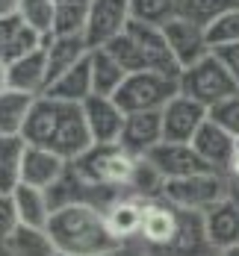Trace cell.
<instances>
[{"label":"cell","instance_id":"1","mask_svg":"<svg viewBox=\"0 0 239 256\" xmlns=\"http://www.w3.org/2000/svg\"><path fill=\"white\" fill-rule=\"evenodd\" d=\"M21 136L36 148L56 150L68 162H77L95 144L89 124H86L83 103H65L56 100V98H48V94L36 98Z\"/></svg>","mask_w":239,"mask_h":256},{"label":"cell","instance_id":"2","mask_svg":"<svg viewBox=\"0 0 239 256\" xmlns=\"http://www.w3.org/2000/svg\"><path fill=\"white\" fill-rule=\"evenodd\" d=\"M48 232L56 250L68 256H104L124 248L109 230L106 212L89 200L56 206L48 221Z\"/></svg>","mask_w":239,"mask_h":256},{"label":"cell","instance_id":"3","mask_svg":"<svg viewBox=\"0 0 239 256\" xmlns=\"http://www.w3.org/2000/svg\"><path fill=\"white\" fill-rule=\"evenodd\" d=\"M136 159L139 156L121 148L118 142L115 144H92L74 162V168L83 174L86 182H92L98 188H109V192H121V188H130Z\"/></svg>","mask_w":239,"mask_h":256},{"label":"cell","instance_id":"4","mask_svg":"<svg viewBox=\"0 0 239 256\" xmlns=\"http://www.w3.org/2000/svg\"><path fill=\"white\" fill-rule=\"evenodd\" d=\"M174 94H180V80L157 74V71H133L121 82V88L112 94L115 103L130 112H154L162 109Z\"/></svg>","mask_w":239,"mask_h":256},{"label":"cell","instance_id":"5","mask_svg":"<svg viewBox=\"0 0 239 256\" xmlns=\"http://www.w3.org/2000/svg\"><path fill=\"white\" fill-rule=\"evenodd\" d=\"M180 92L189 94V98H195L198 103H204L207 109H212L215 103L239 94V86H236V80L230 77V71L215 59V53H210L201 62L183 68V74H180Z\"/></svg>","mask_w":239,"mask_h":256},{"label":"cell","instance_id":"6","mask_svg":"<svg viewBox=\"0 0 239 256\" xmlns=\"http://www.w3.org/2000/svg\"><path fill=\"white\" fill-rule=\"evenodd\" d=\"M227 194H230L227 182L218 171H201L189 177L165 180V188H162V200H168L177 209H189V212H204Z\"/></svg>","mask_w":239,"mask_h":256},{"label":"cell","instance_id":"7","mask_svg":"<svg viewBox=\"0 0 239 256\" xmlns=\"http://www.w3.org/2000/svg\"><path fill=\"white\" fill-rule=\"evenodd\" d=\"M127 32H130V38L136 42V50H139V59H142V71H157V74L180 80L183 68H180L177 56L168 48L162 26L130 21L127 24Z\"/></svg>","mask_w":239,"mask_h":256},{"label":"cell","instance_id":"8","mask_svg":"<svg viewBox=\"0 0 239 256\" xmlns=\"http://www.w3.org/2000/svg\"><path fill=\"white\" fill-rule=\"evenodd\" d=\"M210 118V109L189 94H174L162 106V142H192L201 124Z\"/></svg>","mask_w":239,"mask_h":256},{"label":"cell","instance_id":"9","mask_svg":"<svg viewBox=\"0 0 239 256\" xmlns=\"http://www.w3.org/2000/svg\"><path fill=\"white\" fill-rule=\"evenodd\" d=\"M133 21L130 0H92L89 3V24L86 42L89 48H104L115 36H121Z\"/></svg>","mask_w":239,"mask_h":256},{"label":"cell","instance_id":"10","mask_svg":"<svg viewBox=\"0 0 239 256\" xmlns=\"http://www.w3.org/2000/svg\"><path fill=\"white\" fill-rule=\"evenodd\" d=\"M162 32H165V42H168L171 53L177 56L180 68H189V65L201 62L204 56L212 53V44L207 38V26L186 21L180 15H174L168 24H162Z\"/></svg>","mask_w":239,"mask_h":256},{"label":"cell","instance_id":"11","mask_svg":"<svg viewBox=\"0 0 239 256\" xmlns=\"http://www.w3.org/2000/svg\"><path fill=\"white\" fill-rule=\"evenodd\" d=\"M83 112H86V124H89V132H92L95 144H115L121 138L127 112L115 103V98L92 94L83 103Z\"/></svg>","mask_w":239,"mask_h":256},{"label":"cell","instance_id":"12","mask_svg":"<svg viewBox=\"0 0 239 256\" xmlns=\"http://www.w3.org/2000/svg\"><path fill=\"white\" fill-rule=\"evenodd\" d=\"M148 159L162 171L165 180L189 177V174H201V171H212L210 165L201 159V154L192 148V142H159L154 150H148Z\"/></svg>","mask_w":239,"mask_h":256},{"label":"cell","instance_id":"13","mask_svg":"<svg viewBox=\"0 0 239 256\" xmlns=\"http://www.w3.org/2000/svg\"><path fill=\"white\" fill-rule=\"evenodd\" d=\"M204 215V232L212 250H224L230 244H239V198L227 194L218 204L201 212Z\"/></svg>","mask_w":239,"mask_h":256},{"label":"cell","instance_id":"14","mask_svg":"<svg viewBox=\"0 0 239 256\" xmlns=\"http://www.w3.org/2000/svg\"><path fill=\"white\" fill-rule=\"evenodd\" d=\"M192 148L201 154V159L210 165L212 171H227L230 168V162H233V154H236V138L227 132V130L221 127V124H215L212 118H207L201 130L195 132V138H192Z\"/></svg>","mask_w":239,"mask_h":256},{"label":"cell","instance_id":"15","mask_svg":"<svg viewBox=\"0 0 239 256\" xmlns=\"http://www.w3.org/2000/svg\"><path fill=\"white\" fill-rule=\"evenodd\" d=\"M180 227V209L168 200H145V218H142V238L148 248H168Z\"/></svg>","mask_w":239,"mask_h":256},{"label":"cell","instance_id":"16","mask_svg":"<svg viewBox=\"0 0 239 256\" xmlns=\"http://www.w3.org/2000/svg\"><path fill=\"white\" fill-rule=\"evenodd\" d=\"M159 142H162V109L154 112H130L124 130H121V138L118 144L127 148L130 154L145 156L148 150H154Z\"/></svg>","mask_w":239,"mask_h":256},{"label":"cell","instance_id":"17","mask_svg":"<svg viewBox=\"0 0 239 256\" xmlns=\"http://www.w3.org/2000/svg\"><path fill=\"white\" fill-rule=\"evenodd\" d=\"M68 159L56 154V150H48V148H36L30 144L27 148V156H24V171H21V182L27 186H36V188H53L62 174L68 171Z\"/></svg>","mask_w":239,"mask_h":256},{"label":"cell","instance_id":"18","mask_svg":"<svg viewBox=\"0 0 239 256\" xmlns=\"http://www.w3.org/2000/svg\"><path fill=\"white\" fill-rule=\"evenodd\" d=\"M9 88H18V92L36 94V98L45 94V88H48V53H45V44L9 62Z\"/></svg>","mask_w":239,"mask_h":256},{"label":"cell","instance_id":"19","mask_svg":"<svg viewBox=\"0 0 239 256\" xmlns=\"http://www.w3.org/2000/svg\"><path fill=\"white\" fill-rule=\"evenodd\" d=\"M45 53H48V86H51L56 77H62L77 62H83L92 53V48L86 36H51L45 42Z\"/></svg>","mask_w":239,"mask_h":256},{"label":"cell","instance_id":"20","mask_svg":"<svg viewBox=\"0 0 239 256\" xmlns=\"http://www.w3.org/2000/svg\"><path fill=\"white\" fill-rule=\"evenodd\" d=\"M48 98H56V100L65 103H86L92 94H95V80H92V53L77 62L71 71H65L62 77H56L45 88Z\"/></svg>","mask_w":239,"mask_h":256},{"label":"cell","instance_id":"21","mask_svg":"<svg viewBox=\"0 0 239 256\" xmlns=\"http://www.w3.org/2000/svg\"><path fill=\"white\" fill-rule=\"evenodd\" d=\"M45 42H48V38L39 36L33 26H27L24 21L18 18V12L0 18V62H12V59H18V56H24V53L42 48Z\"/></svg>","mask_w":239,"mask_h":256},{"label":"cell","instance_id":"22","mask_svg":"<svg viewBox=\"0 0 239 256\" xmlns=\"http://www.w3.org/2000/svg\"><path fill=\"white\" fill-rule=\"evenodd\" d=\"M106 212V224H109V230L112 236L124 244L127 238L133 236H139L142 232V218H145V200L142 198H118V200H112V204L104 209Z\"/></svg>","mask_w":239,"mask_h":256},{"label":"cell","instance_id":"23","mask_svg":"<svg viewBox=\"0 0 239 256\" xmlns=\"http://www.w3.org/2000/svg\"><path fill=\"white\" fill-rule=\"evenodd\" d=\"M3 250L9 256H56V244H53L48 227H27L18 224L3 242Z\"/></svg>","mask_w":239,"mask_h":256},{"label":"cell","instance_id":"24","mask_svg":"<svg viewBox=\"0 0 239 256\" xmlns=\"http://www.w3.org/2000/svg\"><path fill=\"white\" fill-rule=\"evenodd\" d=\"M12 198H15V206H18L21 224H27V227H48V221H51V215H53V204L45 188H36V186L21 182L12 192Z\"/></svg>","mask_w":239,"mask_h":256},{"label":"cell","instance_id":"25","mask_svg":"<svg viewBox=\"0 0 239 256\" xmlns=\"http://www.w3.org/2000/svg\"><path fill=\"white\" fill-rule=\"evenodd\" d=\"M27 148L30 142L24 136H0V192H15L21 186Z\"/></svg>","mask_w":239,"mask_h":256},{"label":"cell","instance_id":"26","mask_svg":"<svg viewBox=\"0 0 239 256\" xmlns=\"http://www.w3.org/2000/svg\"><path fill=\"white\" fill-rule=\"evenodd\" d=\"M33 103H36V94L6 88L0 94V136H21Z\"/></svg>","mask_w":239,"mask_h":256},{"label":"cell","instance_id":"27","mask_svg":"<svg viewBox=\"0 0 239 256\" xmlns=\"http://www.w3.org/2000/svg\"><path fill=\"white\" fill-rule=\"evenodd\" d=\"M92 80H95V94L112 98L127 80V71L115 62V56L106 48H92Z\"/></svg>","mask_w":239,"mask_h":256},{"label":"cell","instance_id":"28","mask_svg":"<svg viewBox=\"0 0 239 256\" xmlns=\"http://www.w3.org/2000/svg\"><path fill=\"white\" fill-rule=\"evenodd\" d=\"M239 0H177V15L186 21H195L201 26H210L224 12L236 9Z\"/></svg>","mask_w":239,"mask_h":256},{"label":"cell","instance_id":"29","mask_svg":"<svg viewBox=\"0 0 239 256\" xmlns=\"http://www.w3.org/2000/svg\"><path fill=\"white\" fill-rule=\"evenodd\" d=\"M130 188H133V194L142 198V200H157V198H162L165 177H162V171H159L148 156H139L136 159V171H133Z\"/></svg>","mask_w":239,"mask_h":256},{"label":"cell","instance_id":"30","mask_svg":"<svg viewBox=\"0 0 239 256\" xmlns=\"http://www.w3.org/2000/svg\"><path fill=\"white\" fill-rule=\"evenodd\" d=\"M18 18L27 26H33L39 36L51 38L53 18H56V0H18Z\"/></svg>","mask_w":239,"mask_h":256},{"label":"cell","instance_id":"31","mask_svg":"<svg viewBox=\"0 0 239 256\" xmlns=\"http://www.w3.org/2000/svg\"><path fill=\"white\" fill-rule=\"evenodd\" d=\"M89 3H56V18H53L51 36H86Z\"/></svg>","mask_w":239,"mask_h":256},{"label":"cell","instance_id":"32","mask_svg":"<svg viewBox=\"0 0 239 256\" xmlns=\"http://www.w3.org/2000/svg\"><path fill=\"white\" fill-rule=\"evenodd\" d=\"M133 21L162 26L177 15V0H130Z\"/></svg>","mask_w":239,"mask_h":256},{"label":"cell","instance_id":"33","mask_svg":"<svg viewBox=\"0 0 239 256\" xmlns=\"http://www.w3.org/2000/svg\"><path fill=\"white\" fill-rule=\"evenodd\" d=\"M106 50L115 56V62L127 71V74H133V71H142V59H139V50H136V42L130 38V32L124 30L121 36H115L109 44H104Z\"/></svg>","mask_w":239,"mask_h":256},{"label":"cell","instance_id":"34","mask_svg":"<svg viewBox=\"0 0 239 256\" xmlns=\"http://www.w3.org/2000/svg\"><path fill=\"white\" fill-rule=\"evenodd\" d=\"M207 38H210L212 48L239 42V6L230 9V12H224L218 21H212V24L207 26Z\"/></svg>","mask_w":239,"mask_h":256},{"label":"cell","instance_id":"35","mask_svg":"<svg viewBox=\"0 0 239 256\" xmlns=\"http://www.w3.org/2000/svg\"><path fill=\"white\" fill-rule=\"evenodd\" d=\"M210 118L215 121V124H221V127L239 142V94H233V98H227V100H221V103H215V106L210 109Z\"/></svg>","mask_w":239,"mask_h":256},{"label":"cell","instance_id":"36","mask_svg":"<svg viewBox=\"0 0 239 256\" xmlns=\"http://www.w3.org/2000/svg\"><path fill=\"white\" fill-rule=\"evenodd\" d=\"M18 224H21V218H18V206H15L12 192H0V242L15 230Z\"/></svg>","mask_w":239,"mask_h":256},{"label":"cell","instance_id":"37","mask_svg":"<svg viewBox=\"0 0 239 256\" xmlns=\"http://www.w3.org/2000/svg\"><path fill=\"white\" fill-rule=\"evenodd\" d=\"M212 53L230 71V77L236 80V86H239V42H233V44H218V48H212Z\"/></svg>","mask_w":239,"mask_h":256},{"label":"cell","instance_id":"38","mask_svg":"<svg viewBox=\"0 0 239 256\" xmlns=\"http://www.w3.org/2000/svg\"><path fill=\"white\" fill-rule=\"evenodd\" d=\"M15 9H18V0H0V18L15 15Z\"/></svg>","mask_w":239,"mask_h":256},{"label":"cell","instance_id":"39","mask_svg":"<svg viewBox=\"0 0 239 256\" xmlns=\"http://www.w3.org/2000/svg\"><path fill=\"white\" fill-rule=\"evenodd\" d=\"M9 88V62H0V94Z\"/></svg>","mask_w":239,"mask_h":256},{"label":"cell","instance_id":"40","mask_svg":"<svg viewBox=\"0 0 239 256\" xmlns=\"http://www.w3.org/2000/svg\"><path fill=\"white\" fill-rule=\"evenodd\" d=\"M227 171L239 180V142H236V154H233V162H230V168H227Z\"/></svg>","mask_w":239,"mask_h":256},{"label":"cell","instance_id":"41","mask_svg":"<svg viewBox=\"0 0 239 256\" xmlns=\"http://www.w3.org/2000/svg\"><path fill=\"white\" fill-rule=\"evenodd\" d=\"M215 256H239V244H230L224 250H215Z\"/></svg>","mask_w":239,"mask_h":256},{"label":"cell","instance_id":"42","mask_svg":"<svg viewBox=\"0 0 239 256\" xmlns=\"http://www.w3.org/2000/svg\"><path fill=\"white\" fill-rule=\"evenodd\" d=\"M104 256H124V248L121 250H112V254H104Z\"/></svg>","mask_w":239,"mask_h":256},{"label":"cell","instance_id":"43","mask_svg":"<svg viewBox=\"0 0 239 256\" xmlns=\"http://www.w3.org/2000/svg\"><path fill=\"white\" fill-rule=\"evenodd\" d=\"M56 256H68V254H56Z\"/></svg>","mask_w":239,"mask_h":256}]
</instances>
